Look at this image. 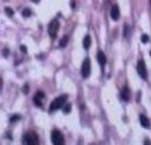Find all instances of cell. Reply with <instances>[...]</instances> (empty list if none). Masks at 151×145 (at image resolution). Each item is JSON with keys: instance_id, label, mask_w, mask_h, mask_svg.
<instances>
[{"instance_id": "obj_1", "label": "cell", "mask_w": 151, "mask_h": 145, "mask_svg": "<svg viewBox=\"0 0 151 145\" xmlns=\"http://www.w3.org/2000/svg\"><path fill=\"white\" fill-rule=\"evenodd\" d=\"M67 100V95L66 94H63V95H60V97H55L53 101L50 104V107H49V112H55L60 108H62L64 106L65 102Z\"/></svg>"}, {"instance_id": "obj_2", "label": "cell", "mask_w": 151, "mask_h": 145, "mask_svg": "<svg viewBox=\"0 0 151 145\" xmlns=\"http://www.w3.org/2000/svg\"><path fill=\"white\" fill-rule=\"evenodd\" d=\"M23 144H27V145L39 144V138H38L37 133H35L33 131L26 132L25 134L23 135Z\"/></svg>"}, {"instance_id": "obj_3", "label": "cell", "mask_w": 151, "mask_h": 145, "mask_svg": "<svg viewBox=\"0 0 151 145\" xmlns=\"http://www.w3.org/2000/svg\"><path fill=\"white\" fill-rule=\"evenodd\" d=\"M59 28H60V24H59V21L57 19H53L52 21L49 23L48 25V32L50 35L51 38H55L57 35H58V32H59Z\"/></svg>"}, {"instance_id": "obj_4", "label": "cell", "mask_w": 151, "mask_h": 145, "mask_svg": "<svg viewBox=\"0 0 151 145\" xmlns=\"http://www.w3.org/2000/svg\"><path fill=\"white\" fill-rule=\"evenodd\" d=\"M81 73L83 78H88L90 76V73H92V64H90V59L89 58H86V59L84 60V62L82 64Z\"/></svg>"}, {"instance_id": "obj_5", "label": "cell", "mask_w": 151, "mask_h": 145, "mask_svg": "<svg viewBox=\"0 0 151 145\" xmlns=\"http://www.w3.org/2000/svg\"><path fill=\"white\" fill-rule=\"evenodd\" d=\"M51 142L54 145L64 144V135L62 134L59 130H53L51 132Z\"/></svg>"}, {"instance_id": "obj_6", "label": "cell", "mask_w": 151, "mask_h": 145, "mask_svg": "<svg viewBox=\"0 0 151 145\" xmlns=\"http://www.w3.org/2000/svg\"><path fill=\"white\" fill-rule=\"evenodd\" d=\"M137 73H138V75L140 76L144 80H146L147 77H148V72H147V68H146V64H145V62L142 60L138 61V64H137Z\"/></svg>"}, {"instance_id": "obj_7", "label": "cell", "mask_w": 151, "mask_h": 145, "mask_svg": "<svg viewBox=\"0 0 151 145\" xmlns=\"http://www.w3.org/2000/svg\"><path fill=\"white\" fill-rule=\"evenodd\" d=\"M45 93L41 91H38L35 95H34V99H33V101L35 103V105H37L38 107H41L43 106V100H45Z\"/></svg>"}, {"instance_id": "obj_8", "label": "cell", "mask_w": 151, "mask_h": 145, "mask_svg": "<svg viewBox=\"0 0 151 145\" xmlns=\"http://www.w3.org/2000/svg\"><path fill=\"white\" fill-rule=\"evenodd\" d=\"M110 15H111V19H112L113 21H119V19H120V8H119V5H114L113 7L111 8Z\"/></svg>"}, {"instance_id": "obj_9", "label": "cell", "mask_w": 151, "mask_h": 145, "mask_svg": "<svg viewBox=\"0 0 151 145\" xmlns=\"http://www.w3.org/2000/svg\"><path fill=\"white\" fill-rule=\"evenodd\" d=\"M121 99L125 101V102H128L130 100V90L127 88V87L125 86L123 89H122V91H121Z\"/></svg>"}, {"instance_id": "obj_10", "label": "cell", "mask_w": 151, "mask_h": 145, "mask_svg": "<svg viewBox=\"0 0 151 145\" xmlns=\"http://www.w3.org/2000/svg\"><path fill=\"white\" fill-rule=\"evenodd\" d=\"M139 120H140V124L144 127V128H146V129H150V127H151L150 120L148 119L147 116H145V115H139Z\"/></svg>"}, {"instance_id": "obj_11", "label": "cell", "mask_w": 151, "mask_h": 145, "mask_svg": "<svg viewBox=\"0 0 151 145\" xmlns=\"http://www.w3.org/2000/svg\"><path fill=\"white\" fill-rule=\"evenodd\" d=\"M97 60H98V63L101 65L102 67L107 64V58H106V54H104V52H102V51H98Z\"/></svg>"}, {"instance_id": "obj_12", "label": "cell", "mask_w": 151, "mask_h": 145, "mask_svg": "<svg viewBox=\"0 0 151 145\" xmlns=\"http://www.w3.org/2000/svg\"><path fill=\"white\" fill-rule=\"evenodd\" d=\"M90 46H92V38H90V36L87 35V36H85L84 40H83V47H84V49L88 50L90 48Z\"/></svg>"}, {"instance_id": "obj_13", "label": "cell", "mask_w": 151, "mask_h": 145, "mask_svg": "<svg viewBox=\"0 0 151 145\" xmlns=\"http://www.w3.org/2000/svg\"><path fill=\"white\" fill-rule=\"evenodd\" d=\"M67 42H69V36H63V37L61 38V40H60L59 42V46L60 48H65L66 47V44H67Z\"/></svg>"}, {"instance_id": "obj_14", "label": "cell", "mask_w": 151, "mask_h": 145, "mask_svg": "<svg viewBox=\"0 0 151 145\" xmlns=\"http://www.w3.org/2000/svg\"><path fill=\"white\" fill-rule=\"evenodd\" d=\"M130 36V26L126 24L124 26V37L128 38Z\"/></svg>"}, {"instance_id": "obj_15", "label": "cell", "mask_w": 151, "mask_h": 145, "mask_svg": "<svg viewBox=\"0 0 151 145\" xmlns=\"http://www.w3.org/2000/svg\"><path fill=\"white\" fill-rule=\"evenodd\" d=\"M62 111H63V113L64 114L70 113L71 111H72V106H71V104H64V106L62 107Z\"/></svg>"}, {"instance_id": "obj_16", "label": "cell", "mask_w": 151, "mask_h": 145, "mask_svg": "<svg viewBox=\"0 0 151 145\" xmlns=\"http://www.w3.org/2000/svg\"><path fill=\"white\" fill-rule=\"evenodd\" d=\"M22 15L24 16V17H29V16L32 15V11L29 10V9H24L23 12H22Z\"/></svg>"}, {"instance_id": "obj_17", "label": "cell", "mask_w": 151, "mask_h": 145, "mask_svg": "<svg viewBox=\"0 0 151 145\" xmlns=\"http://www.w3.org/2000/svg\"><path fill=\"white\" fill-rule=\"evenodd\" d=\"M20 119H21V116H20V115H13L10 118V121L11 122H14V121H17V120H20Z\"/></svg>"}, {"instance_id": "obj_18", "label": "cell", "mask_w": 151, "mask_h": 145, "mask_svg": "<svg viewBox=\"0 0 151 145\" xmlns=\"http://www.w3.org/2000/svg\"><path fill=\"white\" fill-rule=\"evenodd\" d=\"M5 13H7V15L8 16H13V14H14V12H13V10L11 9V8H5Z\"/></svg>"}, {"instance_id": "obj_19", "label": "cell", "mask_w": 151, "mask_h": 145, "mask_svg": "<svg viewBox=\"0 0 151 145\" xmlns=\"http://www.w3.org/2000/svg\"><path fill=\"white\" fill-rule=\"evenodd\" d=\"M148 41H149V36H148V35H142V36H141V42L147 43Z\"/></svg>"}, {"instance_id": "obj_20", "label": "cell", "mask_w": 151, "mask_h": 145, "mask_svg": "<svg viewBox=\"0 0 151 145\" xmlns=\"http://www.w3.org/2000/svg\"><path fill=\"white\" fill-rule=\"evenodd\" d=\"M2 54H3L5 58H8V55H9V49L8 48L3 49V50H2Z\"/></svg>"}, {"instance_id": "obj_21", "label": "cell", "mask_w": 151, "mask_h": 145, "mask_svg": "<svg viewBox=\"0 0 151 145\" xmlns=\"http://www.w3.org/2000/svg\"><path fill=\"white\" fill-rule=\"evenodd\" d=\"M28 91H29V89H28V85H25V86L23 87V92H24L25 94H27Z\"/></svg>"}, {"instance_id": "obj_22", "label": "cell", "mask_w": 151, "mask_h": 145, "mask_svg": "<svg viewBox=\"0 0 151 145\" xmlns=\"http://www.w3.org/2000/svg\"><path fill=\"white\" fill-rule=\"evenodd\" d=\"M21 51H22V52H26V51H27V49L25 48L24 46H21Z\"/></svg>"}, {"instance_id": "obj_23", "label": "cell", "mask_w": 151, "mask_h": 145, "mask_svg": "<svg viewBox=\"0 0 151 145\" xmlns=\"http://www.w3.org/2000/svg\"><path fill=\"white\" fill-rule=\"evenodd\" d=\"M71 5H72V8H74V7H75V1H74V0H73V1H72V3H71Z\"/></svg>"}, {"instance_id": "obj_24", "label": "cell", "mask_w": 151, "mask_h": 145, "mask_svg": "<svg viewBox=\"0 0 151 145\" xmlns=\"http://www.w3.org/2000/svg\"><path fill=\"white\" fill-rule=\"evenodd\" d=\"M32 1H33V2H35V3H38L40 0H32Z\"/></svg>"}, {"instance_id": "obj_25", "label": "cell", "mask_w": 151, "mask_h": 145, "mask_svg": "<svg viewBox=\"0 0 151 145\" xmlns=\"http://www.w3.org/2000/svg\"><path fill=\"white\" fill-rule=\"evenodd\" d=\"M150 5H151V0H150Z\"/></svg>"}, {"instance_id": "obj_26", "label": "cell", "mask_w": 151, "mask_h": 145, "mask_svg": "<svg viewBox=\"0 0 151 145\" xmlns=\"http://www.w3.org/2000/svg\"><path fill=\"white\" fill-rule=\"evenodd\" d=\"M150 55H151V52H150Z\"/></svg>"}]
</instances>
